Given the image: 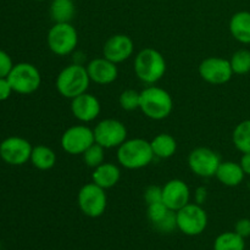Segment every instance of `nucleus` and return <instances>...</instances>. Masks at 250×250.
<instances>
[{"label":"nucleus","instance_id":"9d476101","mask_svg":"<svg viewBox=\"0 0 250 250\" xmlns=\"http://www.w3.org/2000/svg\"><path fill=\"white\" fill-rule=\"evenodd\" d=\"M94 143V132L85 125L70 127L61 136V148L70 155H82Z\"/></svg>","mask_w":250,"mask_h":250},{"label":"nucleus","instance_id":"c756f323","mask_svg":"<svg viewBox=\"0 0 250 250\" xmlns=\"http://www.w3.org/2000/svg\"><path fill=\"white\" fill-rule=\"evenodd\" d=\"M144 200H146V205L163 202V187H159V186H149L144 190Z\"/></svg>","mask_w":250,"mask_h":250},{"label":"nucleus","instance_id":"ddd939ff","mask_svg":"<svg viewBox=\"0 0 250 250\" xmlns=\"http://www.w3.org/2000/svg\"><path fill=\"white\" fill-rule=\"evenodd\" d=\"M198 71H199V76L205 82L214 85L226 84L234 75L229 60L217 58V56H210V58L204 59L200 62Z\"/></svg>","mask_w":250,"mask_h":250},{"label":"nucleus","instance_id":"f3484780","mask_svg":"<svg viewBox=\"0 0 250 250\" xmlns=\"http://www.w3.org/2000/svg\"><path fill=\"white\" fill-rule=\"evenodd\" d=\"M85 67H87L90 81L99 85L111 84L119 76L117 63L107 60L104 56L90 60Z\"/></svg>","mask_w":250,"mask_h":250},{"label":"nucleus","instance_id":"c85d7f7f","mask_svg":"<svg viewBox=\"0 0 250 250\" xmlns=\"http://www.w3.org/2000/svg\"><path fill=\"white\" fill-rule=\"evenodd\" d=\"M171 211V209H168L163 202L160 203H154V204L148 205V210H146V216H148L149 221L151 222L153 226L158 225L159 222L163 221L166 216H167L168 212Z\"/></svg>","mask_w":250,"mask_h":250},{"label":"nucleus","instance_id":"aec40b11","mask_svg":"<svg viewBox=\"0 0 250 250\" xmlns=\"http://www.w3.org/2000/svg\"><path fill=\"white\" fill-rule=\"evenodd\" d=\"M229 32L237 42L250 44V12H236L229 20Z\"/></svg>","mask_w":250,"mask_h":250},{"label":"nucleus","instance_id":"412c9836","mask_svg":"<svg viewBox=\"0 0 250 250\" xmlns=\"http://www.w3.org/2000/svg\"><path fill=\"white\" fill-rule=\"evenodd\" d=\"M54 23H71L76 15L73 0H53L49 9Z\"/></svg>","mask_w":250,"mask_h":250},{"label":"nucleus","instance_id":"423d86ee","mask_svg":"<svg viewBox=\"0 0 250 250\" xmlns=\"http://www.w3.org/2000/svg\"><path fill=\"white\" fill-rule=\"evenodd\" d=\"M7 80L15 93L27 95L38 90L42 83V76L33 63L20 62L14 65Z\"/></svg>","mask_w":250,"mask_h":250},{"label":"nucleus","instance_id":"473e14b6","mask_svg":"<svg viewBox=\"0 0 250 250\" xmlns=\"http://www.w3.org/2000/svg\"><path fill=\"white\" fill-rule=\"evenodd\" d=\"M12 87L10 84L9 80L6 78H0V102H5L9 99L12 94Z\"/></svg>","mask_w":250,"mask_h":250},{"label":"nucleus","instance_id":"bb28decb","mask_svg":"<svg viewBox=\"0 0 250 250\" xmlns=\"http://www.w3.org/2000/svg\"><path fill=\"white\" fill-rule=\"evenodd\" d=\"M83 161L88 167L95 168L103 163H105V148L98 143L92 144L84 153L82 154Z\"/></svg>","mask_w":250,"mask_h":250},{"label":"nucleus","instance_id":"7ed1b4c3","mask_svg":"<svg viewBox=\"0 0 250 250\" xmlns=\"http://www.w3.org/2000/svg\"><path fill=\"white\" fill-rule=\"evenodd\" d=\"M90 82L92 81L88 75L87 67L72 62L59 72L55 85L60 95L67 99H73L87 92Z\"/></svg>","mask_w":250,"mask_h":250},{"label":"nucleus","instance_id":"1a4fd4ad","mask_svg":"<svg viewBox=\"0 0 250 250\" xmlns=\"http://www.w3.org/2000/svg\"><path fill=\"white\" fill-rule=\"evenodd\" d=\"M95 143L105 149L119 148L127 139V128L116 119H105L98 122L93 129Z\"/></svg>","mask_w":250,"mask_h":250},{"label":"nucleus","instance_id":"2eb2a0df","mask_svg":"<svg viewBox=\"0 0 250 250\" xmlns=\"http://www.w3.org/2000/svg\"><path fill=\"white\" fill-rule=\"evenodd\" d=\"M102 111V105L95 95L85 92L71 99V112L73 117L83 124H88L98 119Z\"/></svg>","mask_w":250,"mask_h":250},{"label":"nucleus","instance_id":"9b49d317","mask_svg":"<svg viewBox=\"0 0 250 250\" xmlns=\"http://www.w3.org/2000/svg\"><path fill=\"white\" fill-rule=\"evenodd\" d=\"M221 163V156L215 150L205 146L195 148L188 156V166L190 171L202 178L214 177Z\"/></svg>","mask_w":250,"mask_h":250},{"label":"nucleus","instance_id":"b1692460","mask_svg":"<svg viewBox=\"0 0 250 250\" xmlns=\"http://www.w3.org/2000/svg\"><path fill=\"white\" fill-rule=\"evenodd\" d=\"M232 141L237 150L242 154L250 153V120L239 122L233 129Z\"/></svg>","mask_w":250,"mask_h":250},{"label":"nucleus","instance_id":"f257e3e1","mask_svg":"<svg viewBox=\"0 0 250 250\" xmlns=\"http://www.w3.org/2000/svg\"><path fill=\"white\" fill-rule=\"evenodd\" d=\"M155 158L150 142L143 138L126 139L117 148V161L127 170L146 167Z\"/></svg>","mask_w":250,"mask_h":250},{"label":"nucleus","instance_id":"f704fd0d","mask_svg":"<svg viewBox=\"0 0 250 250\" xmlns=\"http://www.w3.org/2000/svg\"><path fill=\"white\" fill-rule=\"evenodd\" d=\"M239 165L243 168L244 173L250 176V153H244L239 160Z\"/></svg>","mask_w":250,"mask_h":250},{"label":"nucleus","instance_id":"cd10ccee","mask_svg":"<svg viewBox=\"0 0 250 250\" xmlns=\"http://www.w3.org/2000/svg\"><path fill=\"white\" fill-rule=\"evenodd\" d=\"M119 104L125 111H133L139 109L141 104V92L134 89H126L120 94Z\"/></svg>","mask_w":250,"mask_h":250},{"label":"nucleus","instance_id":"20e7f679","mask_svg":"<svg viewBox=\"0 0 250 250\" xmlns=\"http://www.w3.org/2000/svg\"><path fill=\"white\" fill-rule=\"evenodd\" d=\"M139 109L149 119L160 121L170 116L172 112V97L164 88L149 85L141 92Z\"/></svg>","mask_w":250,"mask_h":250},{"label":"nucleus","instance_id":"f8f14e48","mask_svg":"<svg viewBox=\"0 0 250 250\" xmlns=\"http://www.w3.org/2000/svg\"><path fill=\"white\" fill-rule=\"evenodd\" d=\"M32 144L22 137H7L0 143V158L11 166H22L31 160Z\"/></svg>","mask_w":250,"mask_h":250},{"label":"nucleus","instance_id":"393cba45","mask_svg":"<svg viewBox=\"0 0 250 250\" xmlns=\"http://www.w3.org/2000/svg\"><path fill=\"white\" fill-rule=\"evenodd\" d=\"M246 242L243 237L236 232H224L220 234L214 243V250H244Z\"/></svg>","mask_w":250,"mask_h":250},{"label":"nucleus","instance_id":"6e6552de","mask_svg":"<svg viewBox=\"0 0 250 250\" xmlns=\"http://www.w3.org/2000/svg\"><path fill=\"white\" fill-rule=\"evenodd\" d=\"M77 203L81 211L88 217L102 216L106 210L107 197L105 189L90 182L83 186L77 195Z\"/></svg>","mask_w":250,"mask_h":250},{"label":"nucleus","instance_id":"0eeeda50","mask_svg":"<svg viewBox=\"0 0 250 250\" xmlns=\"http://www.w3.org/2000/svg\"><path fill=\"white\" fill-rule=\"evenodd\" d=\"M177 229L187 236H198L208 226V214L202 205L188 203L186 207L176 211Z\"/></svg>","mask_w":250,"mask_h":250},{"label":"nucleus","instance_id":"4be33fe9","mask_svg":"<svg viewBox=\"0 0 250 250\" xmlns=\"http://www.w3.org/2000/svg\"><path fill=\"white\" fill-rule=\"evenodd\" d=\"M150 146L155 158L159 159L172 158L177 151V142L175 137L168 133H160L154 137L150 142Z\"/></svg>","mask_w":250,"mask_h":250},{"label":"nucleus","instance_id":"6ab92c4d","mask_svg":"<svg viewBox=\"0 0 250 250\" xmlns=\"http://www.w3.org/2000/svg\"><path fill=\"white\" fill-rule=\"evenodd\" d=\"M244 176H246V173H244L243 168L241 167L239 163H234V161H222L220 164L219 168H217L215 177L224 186H227V187H237V186H239L243 182Z\"/></svg>","mask_w":250,"mask_h":250},{"label":"nucleus","instance_id":"f03ea898","mask_svg":"<svg viewBox=\"0 0 250 250\" xmlns=\"http://www.w3.org/2000/svg\"><path fill=\"white\" fill-rule=\"evenodd\" d=\"M166 60L163 54L154 48H144L134 59L136 76L146 84H155L165 76Z\"/></svg>","mask_w":250,"mask_h":250},{"label":"nucleus","instance_id":"2f4dec72","mask_svg":"<svg viewBox=\"0 0 250 250\" xmlns=\"http://www.w3.org/2000/svg\"><path fill=\"white\" fill-rule=\"evenodd\" d=\"M234 232L243 237L244 239L250 237V220L249 219H241L237 221L234 226Z\"/></svg>","mask_w":250,"mask_h":250},{"label":"nucleus","instance_id":"dca6fc26","mask_svg":"<svg viewBox=\"0 0 250 250\" xmlns=\"http://www.w3.org/2000/svg\"><path fill=\"white\" fill-rule=\"evenodd\" d=\"M163 203L173 211H178L190 203V189L182 180H170L163 186Z\"/></svg>","mask_w":250,"mask_h":250},{"label":"nucleus","instance_id":"5701e85b","mask_svg":"<svg viewBox=\"0 0 250 250\" xmlns=\"http://www.w3.org/2000/svg\"><path fill=\"white\" fill-rule=\"evenodd\" d=\"M29 161L38 170H50L56 164V154L51 148L41 144V146H33Z\"/></svg>","mask_w":250,"mask_h":250},{"label":"nucleus","instance_id":"39448f33","mask_svg":"<svg viewBox=\"0 0 250 250\" xmlns=\"http://www.w3.org/2000/svg\"><path fill=\"white\" fill-rule=\"evenodd\" d=\"M46 43L51 53L55 55H70L77 48V29L71 23H54L48 32Z\"/></svg>","mask_w":250,"mask_h":250},{"label":"nucleus","instance_id":"c9c22d12","mask_svg":"<svg viewBox=\"0 0 250 250\" xmlns=\"http://www.w3.org/2000/svg\"><path fill=\"white\" fill-rule=\"evenodd\" d=\"M37 1H44V0H37Z\"/></svg>","mask_w":250,"mask_h":250},{"label":"nucleus","instance_id":"7c9ffc66","mask_svg":"<svg viewBox=\"0 0 250 250\" xmlns=\"http://www.w3.org/2000/svg\"><path fill=\"white\" fill-rule=\"evenodd\" d=\"M14 67L12 59L6 51L0 49V78H6Z\"/></svg>","mask_w":250,"mask_h":250},{"label":"nucleus","instance_id":"a878e982","mask_svg":"<svg viewBox=\"0 0 250 250\" xmlns=\"http://www.w3.org/2000/svg\"><path fill=\"white\" fill-rule=\"evenodd\" d=\"M234 75H247L250 72V50L239 49L229 59Z\"/></svg>","mask_w":250,"mask_h":250},{"label":"nucleus","instance_id":"a211bd4d","mask_svg":"<svg viewBox=\"0 0 250 250\" xmlns=\"http://www.w3.org/2000/svg\"><path fill=\"white\" fill-rule=\"evenodd\" d=\"M121 178V170L114 163H103L98 167L93 168L92 182L102 187L103 189H110L119 183Z\"/></svg>","mask_w":250,"mask_h":250},{"label":"nucleus","instance_id":"72a5a7b5","mask_svg":"<svg viewBox=\"0 0 250 250\" xmlns=\"http://www.w3.org/2000/svg\"><path fill=\"white\" fill-rule=\"evenodd\" d=\"M195 203L199 205L204 204L205 200H207L208 198V189L205 187H199L197 188V190H195Z\"/></svg>","mask_w":250,"mask_h":250},{"label":"nucleus","instance_id":"4468645a","mask_svg":"<svg viewBox=\"0 0 250 250\" xmlns=\"http://www.w3.org/2000/svg\"><path fill=\"white\" fill-rule=\"evenodd\" d=\"M134 51V43L127 34L111 36L103 46V56L115 63L128 60Z\"/></svg>","mask_w":250,"mask_h":250}]
</instances>
